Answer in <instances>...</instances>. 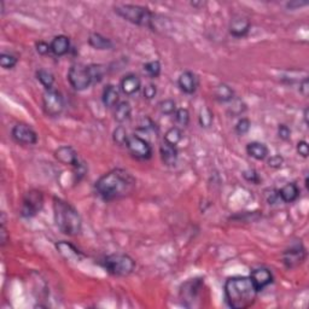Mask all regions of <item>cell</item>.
Returning <instances> with one entry per match:
<instances>
[{
  "label": "cell",
  "mask_w": 309,
  "mask_h": 309,
  "mask_svg": "<svg viewBox=\"0 0 309 309\" xmlns=\"http://www.w3.org/2000/svg\"><path fill=\"white\" fill-rule=\"evenodd\" d=\"M135 185V178L128 170L116 168L105 173L97 180L96 191L102 199L111 202L131 195Z\"/></svg>",
  "instance_id": "1"
},
{
  "label": "cell",
  "mask_w": 309,
  "mask_h": 309,
  "mask_svg": "<svg viewBox=\"0 0 309 309\" xmlns=\"http://www.w3.org/2000/svg\"><path fill=\"white\" fill-rule=\"evenodd\" d=\"M226 303L233 309H246L254 305L258 291L250 276H231L225 282Z\"/></svg>",
  "instance_id": "2"
},
{
  "label": "cell",
  "mask_w": 309,
  "mask_h": 309,
  "mask_svg": "<svg viewBox=\"0 0 309 309\" xmlns=\"http://www.w3.org/2000/svg\"><path fill=\"white\" fill-rule=\"evenodd\" d=\"M54 217L62 233L75 237L82 229V219L79 211L64 199L54 198Z\"/></svg>",
  "instance_id": "3"
},
{
  "label": "cell",
  "mask_w": 309,
  "mask_h": 309,
  "mask_svg": "<svg viewBox=\"0 0 309 309\" xmlns=\"http://www.w3.org/2000/svg\"><path fill=\"white\" fill-rule=\"evenodd\" d=\"M114 10L120 17L128 21V22L133 23V25L152 28L154 15L151 14V11H150L149 9L140 7V5L121 4L116 5V7L114 8Z\"/></svg>",
  "instance_id": "4"
},
{
  "label": "cell",
  "mask_w": 309,
  "mask_h": 309,
  "mask_svg": "<svg viewBox=\"0 0 309 309\" xmlns=\"http://www.w3.org/2000/svg\"><path fill=\"white\" fill-rule=\"evenodd\" d=\"M103 266L115 276H127L133 273L135 268V261L129 255L111 254L103 260Z\"/></svg>",
  "instance_id": "5"
},
{
  "label": "cell",
  "mask_w": 309,
  "mask_h": 309,
  "mask_svg": "<svg viewBox=\"0 0 309 309\" xmlns=\"http://www.w3.org/2000/svg\"><path fill=\"white\" fill-rule=\"evenodd\" d=\"M68 81H69L70 86L76 91H84L90 87L92 80H91L87 66H84L81 63L73 64L68 72Z\"/></svg>",
  "instance_id": "6"
},
{
  "label": "cell",
  "mask_w": 309,
  "mask_h": 309,
  "mask_svg": "<svg viewBox=\"0 0 309 309\" xmlns=\"http://www.w3.org/2000/svg\"><path fill=\"white\" fill-rule=\"evenodd\" d=\"M43 108L47 116H60L64 109V99L62 93L55 88L46 90L43 94Z\"/></svg>",
  "instance_id": "7"
},
{
  "label": "cell",
  "mask_w": 309,
  "mask_h": 309,
  "mask_svg": "<svg viewBox=\"0 0 309 309\" xmlns=\"http://www.w3.org/2000/svg\"><path fill=\"white\" fill-rule=\"evenodd\" d=\"M44 205V195L41 191L32 190L26 193L23 197L22 207H21V215L23 217L31 219L37 215L38 213L43 209Z\"/></svg>",
  "instance_id": "8"
},
{
  "label": "cell",
  "mask_w": 309,
  "mask_h": 309,
  "mask_svg": "<svg viewBox=\"0 0 309 309\" xmlns=\"http://www.w3.org/2000/svg\"><path fill=\"white\" fill-rule=\"evenodd\" d=\"M281 258L282 263L289 269L297 268L298 266H301L307 258V251H305V248L303 246L301 240L297 243H292L289 248L285 249Z\"/></svg>",
  "instance_id": "9"
},
{
  "label": "cell",
  "mask_w": 309,
  "mask_h": 309,
  "mask_svg": "<svg viewBox=\"0 0 309 309\" xmlns=\"http://www.w3.org/2000/svg\"><path fill=\"white\" fill-rule=\"evenodd\" d=\"M126 148L128 149L129 154L137 160L146 161L150 160L152 156V148L150 143L139 135H129Z\"/></svg>",
  "instance_id": "10"
},
{
  "label": "cell",
  "mask_w": 309,
  "mask_h": 309,
  "mask_svg": "<svg viewBox=\"0 0 309 309\" xmlns=\"http://www.w3.org/2000/svg\"><path fill=\"white\" fill-rule=\"evenodd\" d=\"M13 139L21 145H35L38 143V134L31 126L26 123H17L11 131Z\"/></svg>",
  "instance_id": "11"
},
{
  "label": "cell",
  "mask_w": 309,
  "mask_h": 309,
  "mask_svg": "<svg viewBox=\"0 0 309 309\" xmlns=\"http://www.w3.org/2000/svg\"><path fill=\"white\" fill-rule=\"evenodd\" d=\"M251 23L248 17L243 15H234L229 22V34L234 38H243L249 33Z\"/></svg>",
  "instance_id": "12"
},
{
  "label": "cell",
  "mask_w": 309,
  "mask_h": 309,
  "mask_svg": "<svg viewBox=\"0 0 309 309\" xmlns=\"http://www.w3.org/2000/svg\"><path fill=\"white\" fill-rule=\"evenodd\" d=\"M252 282L257 289L258 292L262 291L264 287H267L273 282V274L268 268H264V267H260V268H256L251 270V274H250Z\"/></svg>",
  "instance_id": "13"
},
{
  "label": "cell",
  "mask_w": 309,
  "mask_h": 309,
  "mask_svg": "<svg viewBox=\"0 0 309 309\" xmlns=\"http://www.w3.org/2000/svg\"><path fill=\"white\" fill-rule=\"evenodd\" d=\"M55 157L58 162H61L62 164H66V166L76 167L79 163H80L78 152L75 151L74 148L68 145L60 146V148L56 150Z\"/></svg>",
  "instance_id": "14"
},
{
  "label": "cell",
  "mask_w": 309,
  "mask_h": 309,
  "mask_svg": "<svg viewBox=\"0 0 309 309\" xmlns=\"http://www.w3.org/2000/svg\"><path fill=\"white\" fill-rule=\"evenodd\" d=\"M202 285H203L202 280H198V279L185 282V284L182 285V289L180 291L182 301L185 303L187 301L190 302L197 301L196 298L199 296V293H201Z\"/></svg>",
  "instance_id": "15"
},
{
  "label": "cell",
  "mask_w": 309,
  "mask_h": 309,
  "mask_svg": "<svg viewBox=\"0 0 309 309\" xmlns=\"http://www.w3.org/2000/svg\"><path fill=\"white\" fill-rule=\"evenodd\" d=\"M178 85L180 90L186 94H193L198 87V79L195 73L184 72L178 79Z\"/></svg>",
  "instance_id": "16"
},
{
  "label": "cell",
  "mask_w": 309,
  "mask_h": 309,
  "mask_svg": "<svg viewBox=\"0 0 309 309\" xmlns=\"http://www.w3.org/2000/svg\"><path fill=\"white\" fill-rule=\"evenodd\" d=\"M120 88L126 96H133L141 88V80L138 75L127 74L122 78L120 82Z\"/></svg>",
  "instance_id": "17"
},
{
  "label": "cell",
  "mask_w": 309,
  "mask_h": 309,
  "mask_svg": "<svg viewBox=\"0 0 309 309\" xmlns=\"http://www.w3.org/2000/svg\"><path fill=\"white\" fill-rule=\"evenodd\" d=\"M56 248H57L58 252L63 256V257H66L67 260H75V261H80L82 257H84V254L79 250L78 248H75L73 244L64 242V240H62V242H58L56 244Z\"/></svg>",
  "instance_id": "18"
},
{
  "label": "cell",
  "mask_w": 309,
  "mask_h": 309,
  "mask_svg": "<svg viewBox=\"0 0 309 309\" xmlns=\"http://www.w3.org/2000/svg\"><path fill=\"white\" fill-rule=\"evenodd\" d=\"M160 154L162 162H163L166 166L173 167L175 166L176 162H178L179 152L176 146L174 145H170V144H167L163 141V144H162L160 148Z\"/></svg>",
  "instance_id": "19"
},
{
  "label": "cell",
  "mask_w": 309,
  "mask_h": 309,
  "mask_svg": "<svg viewBox=\"0 0 309 309\" xmlns=\"http://www.w3.org/2000/svg\"><path fill=\"white\" fill-rule=\"evenodd\" d=\"M279 199L284 203H292L299 197V188L295 182H287L280 190H278Z\"/></svg>",
  "instance_id": "20"
},
{
  "label": "cell",
  "mask_w": 309,
  "mask_h": 309,
  "mask_svg": "<svg viewBox=\"0 0 309 309\" xmlns=\"http://www.w3.org/2000/svg\"><path fill=\"white\" fill-rule=\"evenodd\" d=\"M70 50V40L67 35H57L54 38L51 43V52L55 56H61L67 55Z\"/></svg>",
  "instance_id": "21"
},
{
  "label": "cell",
  "mask_w": 309,
  "mask_h": 309,
  "mask_svg": "<svg viewBox=\"0 0 309 309\" xmlns=\"http://www.w3.org/2000/svg\"><path fill=\"white\" fill-rule=\"evenodd\" d=\"M246 154L257 161H263L268 156V148L260 141H251L246 145Z\"/></svg>",
  "instance_id": "22"
},
{
  "label": "cell",
  "mask_w": 309,
  "mask_h": 309,
  "mask_svg": "<svg viewBox=\"0 0 309 309\" xmlns=\"http://www.w3.org/2000/svg\"><path fill=\"white\" fill-rule=\"evenodd\" d=\"M119 91H117V88L115 87L114 85H108V86L104 88V91H103L102 101L103 104L107 108L116 107V105L119 104Z\"/></svg>",
  "instance_id": "23"
},
{
  "label": "cell",
  "mask_w": 309,
  "mask_h": 309,
  "mask_svg": "<svg viewBox=\"0 0 309 309\" xmlns=\"http://www.w3.org/2000/svg\"><path fill=\"white\" fill-rule=\"evenodd\" d=\"M88 44L90 46H92L93 49L96 50H110L113 49V41H111L109 38L104 37V35L99 34V33H92L88 37Z\"/></svg>",
  "instance_id": "24"
},
{
  "label": "cell",
  "mask_w": 309,
  "mask_h": 309,
  "mask_svg": "<svg viewBox=\"0 0 309 309\" xmlns=\"http://www.w3.org/2000/svg\"><path fill=\"white\" fill-rule=\"evenodd\" d=\"M132 115V107L128 102L123 101L120 102L119 104L116 105V109H115V120H116L119 123H123L126 121H128L131 119Z\"/></svg>",
  "instance_id": "25"
},
{
  "label": "cell",
  "mask_w": 309,
  "mask_h": 309,
  "mask_svg": "<svg viewBox=\"0 0 309 309\" xmlns=\"http://www.w3.org/2000/svg\"><path fill=\"white\" fill-rule=\"evenodd\" d=\"M215 98L221 103H228L234 98V91L228 85L220 84L215 88Z\"/></svg>",
  "instance_id": "26"
},
{
  "label": "cell",
  "mask_w": 309,
  "mask_h": 309,
  "mask_svg": "<svg viewBox=\"0 0 309 309\" xmlns=\"http://www.w3.org/2000/svg\"><path fill=\"white\" fill-rule=\"evenodd\" d=\"M182 131L179 127H172L164 134V143L176 146L182 140Z\"/></svg>",
  "instance_id": "27"
},
{
  "label": "cell",
  "mask_w": 309,
  "mask_h": 309,
  "mask_svg": "<svg viewBox=\"0 0 309 309\" xmlns=\"http://www.w3.org/2000/svg\"><path fill=\"white\" fill-rule=\"evenodd\" d=\"M37 79L39 80L40 84L46 88V90H51V88H54L52 86H54L55 84V76L52 73H50L49 70L45 69L38 70Z\"/></svg>",
  "instance_id": "28"
},
{
  "label": "cell",
  "mask_w": 309,
  "mask_h": 309,
  "mask_svg": "<svg viewBox=\"0 0 309 309\" xmlns=\"http://www.w3.org/2000/svg\"><path fill=\"white\" fill-rule=\"evenodd\" d=\"M198 120H199V125H201L203 128H209L211 125H213V121H214L213 111L207 107L202 108L201 111H199Z\"/></svg>",
  "instance_id": "29"
},
{
  "label": "cell",
  "mask_w": 309,
  "mask_h": 309,
  "mask_svg": "<svg viewBox=\"0 0 309 309\" xmlns=\"http://www.w3.org/2000/svg\"><path fill=\"white\" fill-rule=\"evenodd\" d=\"M88 73H90L91 80L92 84H97V82H101L103 80V76H104V67L101 64H90L87 66Z\"/></svg>",
  "instance_id": "30"
},
{
  "label": "cell",
  "mask_w": 309,
  "mask_h": 309,
  "mask_svg": "<svg viewBox=\"0 0 309 309\" xmlns=\"http://www.w3.org/2000/svg\"><path fill=\"white\" fill-rule=\"evenodd\" d=\"M144 70H145L146 74H148L150 78H152V79L158 78V76L161 75V70H162V66L160 63V61L148 62V63L144 64Z\"/></svg>",
  "instance_id": "31"
},
{
  "label": "cell",
  "mask_w": 309,
  "mask_h": 309,
  "mask_svg": "<svg viewBox=\"0 0 309 309\" xmlns=\"http://www.w3.org/2000/svg\"><path fill=\"white\" fill-rule=\"evenodd\" d=\"M129 135L127 133V131H126V128L123 127V126H119L114 131L113 134V139L115 143L117 144V145L120 146H126V144H127Z\"/></svg>",
  "instance_id": "32"
},
{
  "label": "cell",
  "mask_w": 309,
  "mask_h": 309,
  "mask_svg": "<svg viewBox=\"0 0 309 309\" xmlns=\"http://www.w3.org/2000/svg\"><path fill=\"white\" fill-rule=\"evenodd\" d=\"M158 109L163 115H173L176 111V103L173 99H164L158 104Z\"/></svg>",
  "instance_id": "33"
},
{
  "label": "cell",
  "mask_w": 309,
  "mask_h": 309,
  "mask_svg": "<svg viewBox=\"0 0 309 309\" xmlns=\"http://www.w3.org/2000/svg\"><path fill=\"white\" fill-rule=\"evenodd\" d=\"M17 64V57L16 56L3 52L0 55V66L4 69H13V68Z\"/></svg>",
  "instance_id": "34"
},
{
  "label": "cell",
  "mask_w": 309,
  "mask_h": 309,
  "mask_svg": "<svg viewBox=\"0 0 309 309\" xmlns=\"http://www.w3.org/2000/svg\"><path fill=\"white\" fill-rule=\"evenodd\" d=\"M174 115H175L176 122H178L180 126L186 127V126L188 125V122H190V113H188L187 109H185V108L176 109Z\"/></svg>",
  "instance_id": "35"
},
{
  "label": "cell",
  "mask_w": 309,
  "mask_h": 309,
  "mask_svg": "<svg viewBox=\"0 0 309 309\" xmlns=\"http://www.w3.org/2000/svg\"><path fill=\"white\" fill-rule=\"evenodd\" d=\"M250 127H251L250 120L246 119V117H243V119H240L239 121L237 122V125H235V132H237V134L244 135L250 131Z\"/></svg>",
  "instance_id": "36"
},
{
  "label": "cell",
  "mask_w": 309,
  "mask_h": 309,
  "mask_svg": "<svg viewBox=\"0 0 309 309\" xmlns=\"http://www.w3.org/2000/svg\"><path fill=\"white\" fill-rule=\"evenodd\" d=\"M243 176L248 182H251L254 185H258L261 182V178L258 173L255 169H246L243 172Z\"/></svg>",
  "instance_id": "37"
},
{
  "label": "cell",
  "mask_w": 309,
  "mask_h": 309,
  "mask_svg": "<svg viewBox=\"0 0 309 309\" xmlns=\"http://www.w3.org/2000/svg\"><path fill=\"white\" fill-rule=\"evenodd\" d=\"M267 163H268L270 168L279 169L281 168V166L284 164V157H282L281 155H273L268 158V162H267Z\"/></svg>",
  "instance_id": "38"
},
{
  "label": "cell",
  "mask_w": 309,
  "mask_h": 309,
  "mask_svg": "<svg viewBox=\"0 0 309 309\" xmlns=\"http://www.w3.org/2000/svg\"><path fill=\"white\" fill-rule=\"evenodd\" d=\"M35 49H37V52L41 56H46L51 52V44H47L46 41H38L35 44Z\"/></svg>",
  "instance_id": "39"
},
{
  "label": "cell",
  "mask_w": 309,
  "mask_h": 309,
  "mask_svg": "<svg viewBox=\"0 0 309 309\" xmlns=\"http://www.w3.org/2000/svg\"><path fill=\"white\" fill-rule=\"evenodd\" d=\"M143 94H144V98L148 99V101H151V99L155 98L156 94H157V87H156V85L154 84L146 85V86L144 87Z\"/></svg>",
  "instance_id": "40"
},
{
  "label": "cell",
  "mask_w": 309,
  "mask_h": 309,
  "mask_svg": "<svg viewBox=\"0 0 309 309\" xmlns=\"http://www.w3.org/2000/svg\"><path fill=\"white\" fill-rule=\"evenodd\" d=\"M232 107L229 108L232 110V114L233 115H239L242 114L244 110H245V104L240 101V99H235L233 98L232 99Z\"/></svg>",
  "instance_id": "41"
},
{
  "label": "cell",
  "mask_w": 309,
  "mask_h": 309,
  "mask_svg": "<svg viewBox=\"0 0 309 309\" xmlns=\"http://www.w3.org/2000/svg\"><path fill=\"white\" fill-rule=\"evenodd\" d=\"M278 137L280 138L281 140H284V141L290 140V138H291V129L287 127L286 125L281 123V125H279V127H278Z\"/></svg>",
  "instance_id": "42"
},
{
  "label": "cell",
  "mask_w": 309,
  "mask_h": 309,
  "mask_svg": "<svg viewBox=\"0 0 309 309\" xmlns=\"http://www.w3.org/2000/svg\"><path fill=\"white\" fill-rule=\"evenodd\" d=\"M297 152H298L299 156H302L303 158H307L309 155V148H308V143L305 140L298 141L297 144Z\"/></svg>",
  "instance_id": "43"
},
{
  "label": "cell",
  "mask_w": 309,
  "mask_h": 309,
  "mask_svg": "<svg viewBox=\"0 0 309 309\" xmlns=\"http://www.w3.org/2000/svg\"><path fill=\"white\" fill-rule=\"evenodd\" d=\"M266 199H267V202H268V204H275V203L279 201L278 190H274V188L267 190L266 191Z\"/></svg>",
  "instance_id": "44"
},
{
  "label": "cell",
  "mask_w": 309,
  "mask_h": 309,
  "mask_svg": "<svg viewBox=\"0 0 309 309\" xmlns=\"http://www.w3.org/2000/svg\"><path fill=\"white\" fill-rule=\"evenodd\" d=\"M155 123L152 122L151 119L149 117H143L139 123V128L141 131H150V129H155Z\"/></svg>",
  "instance_id": "45"
},
{
  "label": "cell",
  "mask_w": 309,
  "mask_h": 309,
  "mask_svg": "<svg viewBox=\"0 0 309 309\" xmlns=\"http://www.w3.org/2000/svg\"><path fill=\"white\" fill-rule=\"evenodd\" d=\"M299 93H301L303 97H308V94H309V81H308L307 76H305V78L301 81V84H299Z\"/></svg>",
  "instance_id": "46"
},
{
  "label": "cell",
  "mask_w": 309,
  "mask_h": 309,
  "mask_svg": "<svg viewBox=\"0 0 309 309\" xmlns=\"http://www.w3.org/2000/svg\"><path fill=\"white\" fill-rule=\"evenodd\" d=\"M305 5H308V2H290L286 4V8L290 10H296V9L305 7Z\"/></svg>",
  "instance_id": "47"
},
{
  "label": "cell",
  "mask_w": 309,
  "mask_h": 309,
  "mask_svg": "<svg viewBox=\"0 0 309 309\" xmlns=\"http://www.w3.org/2000/svg\"><path fill=\"white\" fill-rule=\"evenodd\" d=\"M303 116H304V122H305V125H308V108H305V109H304V115H303Z\"/></svg>",
  "instance_id": "48"
}]
</instances>
